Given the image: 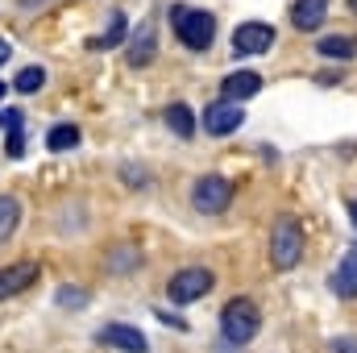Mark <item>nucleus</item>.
<instances>
[{"label": "nucleus", "mask_w": 357, "mask_h": 353, "mask_svg": "<svg viewBox=\"0 0 357 353\" xmlns=\"http://www.w3.org/2000/svg\"><path fill=\"white\" fill-rule=\"evenodd\" d=\"M154 50H158L154 29H150V25H146V29H137V38L129 42V67H146V63L154 59Z\"/></svg>", "instance_id": "4468645a"}, {"label": "nucleus", "mask_w": 357, "mask_h": 353, "mask_svg": "<svg viewBox=\"0 0 357 353\" xmlns=\"http://www.w3.org/2000/svg\"><path fill=\"white\" fill-rule=\"evenodd\" d=\"M125 33H129V21H125V13H112V21H108V29H104L100 38H91L88 46H91V50H108V46H116V42H125Z\"/></svg>", "instance_id": "dca6fc26"}, {"label": "nucleus", "mask_w": 357, "mask_h": 353, "mask_svg": "<svg viewBox=\"0 0 357 353\" xmlns=\"http://www.w3.org/2000/svg\"><path fill=\"white\" fill-rule=\"evenodd\" d=\"M241 121H245L241 104L216 100V104H208V112H204V133H212V137H229V133L241 129Z\"/></svg>", "instance_id": "423d86ee"}, {"label": "nucleus", "mask_w": 357, "mask_h": 353, "mask_svg": "<svg viewBox=\"0 0 357 353\" xmlns=\"http://www.w3.org/2000/svg\"><path fill=\"white\" fill-rule=\"evenodd\" d=\"M324 17H328V0H295V8H291L295 29H316V25H324Z\"/></svg>", "instance_id": "9b49d317"}, {"label": "nucleus", "mask_w": 357, "mask_h": 353, "mask_svg": "<svg viewBox=\"0 0 357 353\" xmlns=\"http://www.w3.org/2000/svg\"><path fill=\"white\" fill-rule=\"evenodd\" d=\"M59 303H63V308H84V303H88V291H75V287H63V291H59Z\"/></svg>", "instance_id": "412c9836"}, {"label": "nucleus", "mask_w": 357, "mask_h": 353, "mask_svg": "<svg viewBox=\"0 0 357 353\" xmlns=\"http://www.w3.org/2000/svg\"><path fill=\"white\" fill-rule=\"evenodd\" d=\"M21 225V200L17 195H0V241H8Z\"/></svg>", "instance_id": "2eb2a0df"}, {"label": "nucleus", "mask_w": 357, "mask_h": 353, "mask_svg": "<svg viewBox=\"0 0 357 353\" xmlns=\"http://www.w3.org/2000/svg\"><path fill=\"white\" fill-rule=\"evenodd\" d=\"M4 150H8L13 158H21V154H25V117H21V112H13V121H8V137H4Z\"/></svg>", "instance_id": "6ab92c4d"}, {"label": "nucleus", "mask_w": 357, "mask_h": 353, "mask_svg": "<svg viewBox=\"0 0 357 353\" xmlns=\"http://www.w3.org/2000/svg\"><path fill=\"white\" fill-rule=\"evenodd\" d=\"M333 291H337L341 299H354L357 295V246L345 250V262L337 266V274H333Z\"/></svg>", "instance_id": "f8f14e48"}, {"label": "nucleus", "mask_w": 357, "mask_h": 353, "mask_svg": "<svg viewBox=\"0 0 357 353\" xmlns=\"http://www.w3.org/2000/svg\"><path fill=\"white\" fill-rule=\"evenodd\" d=\"M4 63H8V42L0 38V67H4Z\"/></svg>", "instance_id": "5701e85b"}, {"label": "nucleus", "mask_w": 357, "mask_h": 353, "mask_svg": "<svg viewBox=\"0 0 357 353\" xmlns=\"http://www.w3.org/2000/svg\"><path fill=\"white\" fill-rule=\"evenodd\" d=\"M258 91H262V75H258V71H233V75H225V84H220V100L237 104V100H250V96H258Z\"/></svg>", "instance_id": "1a4fd4ad"}, {"label": "nucleus", "mask_w": 357, "mask_h": 353, "mask_svg": "<svg viewBox=\"0 0 357 353\" xmlns=\"http://www.w3.org/2000/svg\"><path fill=\"white\" fill-rule=\"evenodd\" d=\"M191 204L199 208V212H225L229 204H233V183L220 175H204L195 187H191Z\"/></svg>", "instance_id": "39448f33"}, {"label": "nucleus", "mask_w": 357, "mask_h": 353, "mask_svg": "<svg viewBox=\"0 0 357 353\" xmlns=\"http://www.w3.org/2000/svg\"><path fill=\"white\" fill-rule=\"evenodd\" d=\"M220 333H225L229 345H250V341L262 333V312H258V303L245 299V295L229 299L225 312H220Z\"/></svg>", "instance_id": "f257e3e1"}, {"label": "nucleus", "mask_w": 357, "mask_h": 353, "mask_svg": "<svg viewBox=\"0 0 357 353\" xmlns=\"http://www.w3.org/2000/svg\"><path fill=\"white\" fill-rule=\"evenodd\" d=\"M303 258V225L295 216H278L270 229V262L274 270H295Z\"/></svg>", "instance_id": "f03ea898"}, {"label": "nucleus", "mask_w": 357, "mask_h": 353, "mask_svg": "<svg viewBox=\"0 0 357 353\" xmlns=\"http://www.w3.org/2000/svg\"><path fill=\"white\" fill-rule=\"evenodd\" d=\"M270 42H274V29H270L266 21H245L233 33V50L237 54H266Z\"/></svg>", "instance_id": "0eeeda50"}, {"label": "nucleus", "mask_w": 357, "mask_h": 353, "mask_svg": "<svg viewBox=\"0 0 357 353\" xmlns=\"http://www.w3.org/2000/svg\"><path fill=\"white\" fill-rule=\"evenodd\" d=\"M212 287H216L212 270H204V266H187V270H178L175 278L167 283V295H171L175 303H195V299H204Z\"/></svg>", "instance_id": "20e7f679"}, {"label": "nucleus", "mask_w": 357, "mask_h": 353, "mask_svg": "<svg viewBox=\"0 0 357 353\" xmlns=\"http://www.w3.org/2000/svg\"><path fill=\"white\" fill-rule=\"evenodd\" d=\"M349 8H354V13H357V0H349Z\"/></svg>", "instance_id": "a878e982"}, {"label": "nucleus", "mask_w": 357, "mask_h": 353, "mask_svg": "<svg viewBox=\"0 0 357 353\" xmlns=\"http://www.w3.org/2000/svg\"><path fill=\"white\" fill-rule=\"evenodd\" d=\"M96 341H100V345H112V350H121V353H146L150 350L146 333H137L133 324H104V329L96 333Z\"/></svg>", "instance_id": "6e6552de"}, {"label": "nucleus", "mask_w": 357, "mask_h": 353, "mask_svg": "<svg viewBox=\"0 0 357 353\" xmlns=\"http://www.w3.org/2000/svg\"><path fill=\"white\" fill-rule=\"evenodd\" d=\"M33 278H38V266H33V262L4 266V270H0V299H8V295H17V291L33 287Z\"/></svg>", "instance_id": "9d476101"}, {"label": "nucleus", "mask_w": 357, "mask_h": 353, "mask_svg": "<svg viewBox=\"0 0 357 353\" xmlns=\"http://www.w3.org/2000/svg\"><path fill=\"white\" fill-rule=\"evenodd\" d=\"M42 84H46V71H42V67H25V71H17V80H13V88L25 91V96H33Z\"/></svg>", "instance_id": "aec40b11"}, {"label": "nucleus", "mask_w": 357, "mask_h": 353, "mask_svg": "<svg viewBox=\"0 0 357 353\" xmlns=\"http://www.w3.org/2000/svg\"><path fill=\"white\" fill-rule=\"evenodd\" d=\"M21 4H25V8H38V4H46V0H21Z\"/></svg>", "instance_id": "b1692460"}, {"label": "nucleus", "mask_w": 357, "mask_h": 353, "mask_svg": "<svg viewBox=\"0 0 357 353\" xmlns=\"http://www.w3.org/2000/svg\"><path fill=\"white\" fill-rule=\"evenodd\" d=\"M0 96H4V84H0Z\"/></svg>", "instance_id": "bb28decb"}, {"label": "nucleus", "mask_w": 357, "mask_h": 353, "mask_svg": "<svg viewBox=\"0 0 357 353\" xmlns=\"http://www.w3.org/2000/svg\"><path fill=\"white\" fill-rule=\"evenodd\" d=\"M171 25H175L178 42L191 46V50H208L212 38H216V21H212V13H204V8L175 4V8H171Z\"/></svg>", "instance_id": "7ed1b4c3"}, {"label": "nucleus", "mask_w": 357, "mask_h": 353, "mask_svg": "<svg viewBox=\"0 0 357 353\" xmlns=\"http://www.w3.org/2000/svg\"><path fill=\"white\" fill-rule=\"evenodd\" d=\"M46 146H50L54 154H63V150L79 146V125H54V129H50V137H46Z\"/></svg>", "instance_id": "a211bd4d"}, {"label": "nucleus", "mask_w": 357, "mask_h": 353, "mask_svg": "<svg viewBox=\"0 0 357 353\" xmlns=\"http://www.w3.org/2000/svg\"><path fill=\"white\" fill-rule=\"evenodd\" d=\"M328 353H357V337H337V341H328Z\"/></svg>", "instance_id": "4be33fe9"}, {"label": "nucleus", "mask_w": 357, "mask_h": 353, "mask_svg": "<svg viewBox=\"0 0 357 353\" xmlns=\"http://www.w3.org/2000/svg\"><path fill=\"white\" fill-rule=\"evenodd\" d=\"M316 54L324 59H354L357 54V38H345V33H328L316 42Z\"/></svg>", "instance_id": "ddd939ff"}, {"label": "nucleus", "mask_w": 357, "mask_h": 353, "mask_svg": "<svg viewBox=\"0 0 357 353\" xmlns=\"http://www.w3.org/2000/svg\"><path fill=\"white\" fill-rule=\"evenodd\" d=\"M162 117H167V129H171V133H178V137H191V133H195V117H191V108H187L183 100H178V104H171Z\"/></svg>", "instance_id": "f3484780"}, {"label": "nucleus", "mask_w": 357, "mask_h": 353, "mask_svg": "<svg viewBox=\"0 0 357 353\" xmlns=\"http://www.w3.org/2000/svg\"><path fill=\"white\" fill-rule=\"evenodd\" d=\"M349 216H354V225H357V200H354V204H349Z\"/></svg>", "instance_id": "393cba45"}]
</instances>
